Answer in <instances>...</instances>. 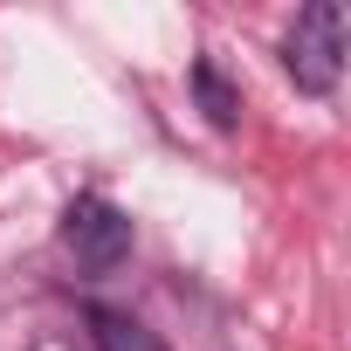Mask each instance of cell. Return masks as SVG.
<instances>
[{"label":"cell","instance_id":"1","mask_svg":"<svg viewBox=\"0 0 351 351\" xmlns=\"http://www.w3.org/2000/svg\"><path fill=\"white\" fill-rule=\"evenodd\" d=\"M282 69L296 76L303 97H330L344 69V8L337 0H310L282 35Z\"/></svg>","mask_w":351,"mask_h":351},{"label":"cell","instance_id":"2","mask_svg":"<svg viewBox=\"0 0 351 351\" xmlns=\"http://www.w3.org/2000/svg\"><path fill=\"white\" fill-rule=\"evenodd\" d=\"M62 241H69V255H76L90 276H110V269L131 255V221H124L110 200L83 193V200L62 214Z\"/></svg>","mask_w":351,"mask_h":351},{"label":"cell","instance_id":"3","mask_svg":"<svg viewBox=\"0 0 351 351\" xmlns=\"http://www.w3.org/2000/svg\"><path fill=\"white\" fill-rule=\"evenodd\" d=\"M83 317H90V337H97V351H165V344H158V330H145V324H138L131 310L90 303Z\"/></svg>","mask_w":351,"mask_h":351},{"label":"cell","instance_id":"4","mask_svg":"<svg viewBox=\"0 0 351 351\" xmlns=\"http://www.w3.org/2000/svg\"><path fill=\"white\" fill-rule=\"evenodd\" d=\"M193 90H200V104H207V117H214V124H234V90L221 83V69H214V62H200V69H193Z\"/></svg>","mask_w":351,"mask_h":351}]
</instances>
